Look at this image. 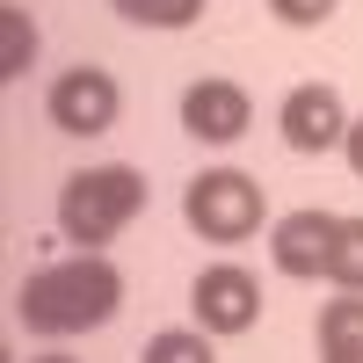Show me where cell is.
Segmentation results:
<instances>
[{
    "label": "cell",
    "mask_w": 363,
    "mask_h": 363,
    "mask_svg": "<svg viewBox=\"0 0 363 363\" xmlns=\"http://www.w3.org/2000/svg\"><path fill=\"white\" fill-rule=\"evenodd\" d=\"M116 306H124V269H116L109 255L44 262V269H29L22 291H15V320L37 342H73V335H87V327H109Z\"/></svg>",
    "instance_id": "cell-1"
},
{
    "label": "cell",
    "mask_w": 363,
    "mask_h": 363,
    "mask_svg": "<svg viewBox=\"0 0 363 363\" xmlns=\"http://www.w3.org/2000/svg\"><path fill=\"white\" fill-rule=\"evenodd\" d=\"M145 196H153V182L138 167H124V160L80 167V174H66V189H58V233L73 240V255H102L145 211Z\"/></svg>",
    "instance_id": "cell-2"
},
{
    "label": "cell",
    "mask_w": 363,
    "mask_h": 363,
    "mask_svg": "<svg viewBox=\"0 0 363 363\" xmlns=\"http://www.w3.org/2000/svg\"><path fill=\"white\" fill-rule=\"evenodd\" d=\"M182 218H189V233L211 240V247H240V240L262 233L269 196H262V182L240 174V167H203L189 189H182Z\"/></svg>",
    "instance_id": "cell-3"
},
{
    "label": "cell",
    "mask_w": 363,
    "mask_h": 363,
    "mask_svg": "<svg viewBox=\"0 0 363 363\" xmlns=\"http://www.w3.org/2000/svg\"><path fill=\"white\" fill-rule=\"evenodd\" d=\"M44 116L66 138H102V131H116V116H124V87H116L109 66H66L51 80V95H44Z\"/></svg>",
    "instance_id": "cell-4"
},
{
    "label": "cell",
    "mask_w": 363,
    "mask_h": 363,
    "mask_svg": "<svg viewBox=\"0 0 363 363\" xmlns=\"http://www.w3.org/2000/svg\"><path fill=\"white\" fill-rule=\"evenodd\" d=\"M277 131L291 153H335L349 138V109H342V87L335 80H298L284 109H277Z\"/></svg>",
    "instance_id": "cell-5"
},
{
    "label": "cell",
    "mask_w": 363,
    "mask_h": 363,
    "mask_svg": "<svg viewBox=\"0 0 363 363\" xmlns=\"http://www.w3.org/2000/svg\"><path fill=\"white\" fill-rule=\"evenodd\" d=\"M189 306H196V327L203 335H247L262 320V277H247L240 262H218L189 284Z\"/></svg>",
    "instance_id": "cell-6"
},
{
    "label": "cell",
    "mask_w": 363,
    "mask_h": 363,
    "mask_svg": "<svg viewBox=\"0 0 363 363\" xmlns=\"http://www.w3.org/2000/svg\"><path fill=\"white\" fill-rule=\"evenodd\" d=\"M255 124V95L240 80H189V95H182V131L196 145H233L247 138Z\"/></svg>",
    "instance_id": "cell-7"
},
{
    "label": "cell",
    "mask_w": 363,
    "mask_h": 363,
    "mask_svg": "<svg viewBox=\"0 0 363 363\" xmlns=\"http://www.w3.org/2000/svg\"><path fill=\"white\" fill-rule=\"evenodd\" d=\"M342 240V218L335 211H291V218H277V233H269V262H277V277H327V255H335Z\"/></svg>",
    "instance_id": "cell-8"
},
{
    "label": "cell",
    "mask_w": 363,
    "mask_h": 363,
    "mask_svg": "<svg viewBox=\"0 0 363 363\" xmlns=\"http://www.w3.org/2000/svg\"><path fill=\"white\" fill-rule=\"evenodd\" d=\"M29 66H37V22H29V8L0 0V80H22Z\"/></svg>",
    "instance_id": "cell-9"
},
{
    "label": "cell",
    "mask_w": 363,
    "mask_h": 363,
    "mask_svg": "<svg viewBox=\"0 0 363 363\" xmlns=\"http://www.w3.org/2000/svg\"><path fill=\"white\" fill-rule=\"evenodd\" d=\"M131 29H189L203 15V0H109Z\"/></svg>",
    "instance_id": "cell-10"
},
{
    "label": "cell",
    "mask_w": 363,
    "mask_h": 363,
    "mask_svg": "<svg viewBox=\"0 0 363 363\" xmlns=\"http://www.w3.org/2000/svg\"><path fill=\"white\" fill-rule=\"evenodd\" d=\"M138 363H218V356H211V335H203V327H160V335L145 342Z\"/></svg>",
    "instance_id": "cell-11"
},
{
    "label": "cell",
    "mask_w": 363,
    "mask_h": 363,
    "mask_svg": "<svg viewBox=\"0 0 363 363\" xmlns=\"http://www.w3.org/2000/svg\"><path fill=\"white\" fill-rule=\"evenodd\" d=\"M342 342H363V291H342L320 306V349H342Z\"/></svg>",
    "instance_id": "cell-12"
},
{
    "label": "cell",
    "mask_w": 363,
    "mask_h": 363,
    "mask_svg": "<svg viewBox=\"0 0 363 363\" xmlns=\"http://www.w3.org/2000/svg\"><path fill=\"white\" fill-rule=\"evenodd\" d=\"M327 284L363 291V218H342V240H335V255H327Z\"/></svg>",
    "instance_id": "cell-13"
},
{
    "label": "cell",
    "mask_w": 363,
    "mask_h": 363,
    "mask_svg": "<svg viewBox=\"0 0 363 363\" xmlns=\"http://www.w3.org/2000/svg\"><path fill=\"white\" fill-rule=\"evenodd\" d=\"M335 8H342V0H269V15H277L284 29H320Z\"/></svg>",
    "instance_id": "cell-14"
},
{
    "label": "cell",
    "mask_w": 363,
    "mask_h": 363,
    "mask_svg": "<svg viewBox=\"0 0 363 363\" xmlns=\"http://www.w3.org/2000/svg\"><path fill=\"white\" fill-rule=\"evenodd\" d=\"M342 153H349V174L363 182V116H356V124H349V138H342Z\"/></svg>",
    "instance_id": "cell-15"
},
{
    "label": "cell",
    "mask_w": 363,
    "mask_h": 363,
    "mask_svg": "<svg viewBox=\"0 0 363 363\" xmlns=\"http://www.w3.org/2000/svg\"><path fill=\"white\" fill-rule=\"evenodd\" d=\"M320 363H363V342H342V349H320Z\"/></svg>",
    "instance_id": "cell-16"
},
{
    "label": "cell",
    "mask_w": 363,
    "mask_h": 363,
    "mask_svg": "<svg viewBox=\"0 0 363 363\" xmlns=\"http://www.w3.org/2000/svg\"><path fill=\"white\" fill-rule=\"evenodd\" d=\"M29 363H80V356H66V349H44V356H29Z\"/></svg>",
    "instance_id": "cell-17"
}]
</instances>
